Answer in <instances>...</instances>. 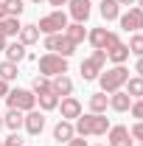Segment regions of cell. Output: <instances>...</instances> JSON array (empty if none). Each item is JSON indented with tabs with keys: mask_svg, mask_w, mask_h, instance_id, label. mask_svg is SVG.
Instances as JSON below:
<instances>
[{
	"mask_svg": "<svg viewBox=\"0 0 143 146\" xmlns=\"http://www.w3.org/2000/svg\"><path fill=\"white\" fill-rule=\"evenodd\" d=\"M73 129H76V135H81V138H87V135H107L109 132V118L107 115H98V112H90V115H79L76 121H73Z\"/></svg>",
	"mask_w": 143,
	"mask_h": 146,
	"instance_id": "1",
	"label": "cell"
},
{
	"mask_svg": "<svg viewBox=\"0 0 143 146\" xmlns=\"http://www.w3.org/2000/svg\"><path fill=\"white\" fill-rule=\"evenodd\" d=\"M126 79H129V70H126L124 65H115V68H109L107 73H101V76H98L101 93H115V90H121V87L126 84Z\"/></svg>",
	"mask_w": 143,
	"mask_h": 146,
	"instance_id": "2",
	"label": "cell"
},
{
	"mask_svg": "<svg viewBox=\"0 0 143 146\" xmlns=\"http://www.w3.org/2000/svg\"><path fill=\"white\" fill-rule=\"evenodd\" d=\"M6 104L9 110H20V112H31L36 107V96L31 90H23V87H14V90H9L6 96Z\"/></svg>",
	"mask_w": 143,
	"mask_h": 146,
	"instance_id": "3",
	"label": "cell"
},
{
	"mask_svg": "<svg viewBox=\"0 0 143 146\" xmlns=\"http://www.w3.org/2000/svg\"><path fill=\"white\" fill-rule=\"evenodd\" d=\"M36 28H39V34H62L65 28H68V14L59 9V11H51V14H45V17L36 23Z\"/></svg>",
	"mask_w": 143,
	"mask_h": 146,
	"instance_id": "4",
	"label": "cell"
},
{
	"mask_svg": "<svg viewBox=\"0 0 143 146\" xmlns=\"http://www.w3.org/2000/svg\"><path fill=\"white\" fill-rule=\"evenodd\" d=\"M39 73L42 76H48V79H54V76H62V73H68V59L59 54H45L39 56Z\"/></svg>",
	"mask_w": 143,
	"mask_h": 146,
	"instance_id": "5",
	"label": "cell"
},
{
	"mask_svg": "<svg viewBox=\"0 0 143 146\" xmlns=\"http://www.w3.org/2000/svg\"><path fill=\"white\" fill-rule=\"evenodd\" d=\"M45 51L48 54H59V56H68L70 54H76V45H73L70 39H68V34L62 31V34H48L45 36Z\"/></svg>",
	"mask_w": 143,
	"mask_h": 146,
	"instance_id": "6",
	"label": "cell"
},
{
	"mask_svg": "<svg viewBox=\"0 0 143 146\" xmlns=\"http://www.w3.org/2000/svg\"><path fill=\"white\" fill-rule=\"evenodd\" d=\"M104 62H107V51H93V56H87V59L81 62V79H84V82L98 79Z\"/></svg>",
	"mask_w": 143,
	"mask_h": 146,
	"instance_id": "7",
	"label": "cell"
},
{
	"mask_svg": "<svg viewBox=\"0 0 143 146\" xmlns=\"http://www.w3.org/2000/svg\"><path fill=\"white\" fill-rule=\"evenodd\" d=\"M118 20H121V28H124V31H132V34H135V31L143 28V9L132 6V9H129L126 14H121Z\"/></svg>",
	"mask_w": 143,
	"mask_h": 146,
	"instance_id": "8",
	"label": "cell"
},
{
	"mask_svg": "<svg viewBox=\"0 0 143 146\" xmlns=\"http://www.w3.org/2000/svg\"><path fill=\"white\" fill-rule=\"evenodd\" d=\"M59 112H62L65 121H76L81 115V101L73 98V96H65V98H59Z\"/></svg>",
	"mask_w": 143,
	"mask_h": 146,
	"instance_id": "9",
	"label": "cell"
},
{
	"mask_svg": "<svg viewBox=\"0 0 143 146\" xmlns=\"http://www.w3.org/2000/svg\"><path fill=\"white\" fill-rule=\"evenodd\" d=\"M23 127H25V132H28V135H39V132L45 129V115H42V110H39V112H36V110L25 112Z\"/></svg>",
	"mask_w": 143,
	"mask_h": 146,
	"instance_id": "10",
	"label": "cell"
},
{
	"mask_svg": "<svg viewBox=\"0 0 143 146\" xmlns=\"http://www.w3.org/2000/svg\"><path fill=\"white\" fill-rule=\"evenodd\" d=\"M107 138H109V146H135L132 143V135H129V129L126 127H109V132H107Z\"/></svg>",
	"mask_w": 143,
	"mask_h": 146,
	"instance_id": "11",
	"label": "cell"
},
{
	"mask_svg": "<svg viewBox=\"0 0 143 146\" xmlns=\"http://www.w3.org/2000/svg\"><path fill=\"white\" fill-rule=\"evenodd\" d=\"M68 6H70L73 23H87V17H90V0H68Z\"/></svg>",
	"mask_w": 143,
	"mask_h": 146,
	"instance_id": "12",
	"label": "cell"
},
{
	"mask_svg": "<svg viewBox=\"0 0 143 146\" xmlns=\"http://www.w3.org/2000/svg\"><path fill=\"white\" fill-rule=\"evenodd\" d=\"M109 107L115 110V112H126V110L132 107V96L126 90H115V93H109Z\"/></svg>",
	"mask_w": 143,
	"mask_h": 146,
	"instance_id": "13",
	"label": "cell"
},
{
	"mask_svg": "<svg viewBox=\"0 0 143 146\" xmlns=\"http://www.w3.org/2000/svg\"><path fill=\"white\" fill-rule=\"evenodd\" d=\"M51 90H54L59 98H65V96L73 93V82L65 76V73H62V76H54V79H51Z\"/></svg>",
	"mask_w": 143,
	"mask_h": 146,
	"instance_id": "14",
	"label": "cell"
},
{
	"mask_svg": "<svg viewBox=\"0 0 143 146\" xmlns=\"http://www.w3.org/2000/svg\"><path fill=\"white\" fill-rule=\"evenodd\" d=\"M36 104H39V110H42V112H51V110H56V107H59V96H56L54 90L36 93Z\"/></svg>",
	"mask_w": 143,
	"mask_h": 146,
	"instance_id": "15",
	"label": "cell"
},
{
	"mask_svg": "<svg viewBox=\"0 0 143 146\" xmlns=\"http://www.w3.org/2000/svg\"><path fill=\"white\" fill-rule=\"evenodd\" d=\"M23 121H25V112H20V110H9L3 115V127H9L11 132H20L23 129Z\"/></svg>",
	"mask_w": 143,
	"mask_h": 146,
	"instance_id": "16",
	"label": "cell"
},
{
	"mask_svg": "<svg viewBox=\"0 0 143 146\" xmlns=\"http://www.w3.org/2000/svg\"><path fill=\"white\" fill-rule=\"evenodd\" d=\"M73 135H76V129H73V121H65V118H62V121L54 127V141H65V143H68Z\"/></svg>",
	"mask_w": 143,
	"mask_h": 146,
	"instance_id": "17",
	"label": "cell"
},
{
	"mask_svg": "<svg viewBox=\"0 0 143 146\" xmlns=\"http://www.w3.org/2000/svg\"><path fill=\"white\" fill-rule=\"evenodd\" d=\"M98 11H101V17L107 20H118L121 17V6H118V0H101V6H98Z\"/></svg>",
	"mask_w": 143,
	"mask_h": 146,
	"instance_id": "18",
	"label": "cell"
},
{
	"mask_svg": "<svg viewBox=\"0 0 143 146\" xmlns=\"http://www.w3.org/2000/svg\"><path fill=\"white\" fill-rule=\"evenodd\" d=\"M107 107H109V96H107V93H93V96H90V112L104 115Z\"/></svg>",
	"mask_w": 143,
	"mask_h": 146,
	"instance_id": "19",
	"label": "cell"
},
{
	"mask_svg": "<svg viewBox=\"0 0 143 146\" xmlns=\"http://www.w3.org/2000/svg\"><path fill=\"white\" fill-rule=\"evenodd\" d=\"M3 54H6V62H14V65H17L20 59H25V45L17 39V42L6 45V51H3Z\"/></svg>",
	"mask_w": 143,
	"mask_h": 146,
	"instance_id": "20",
	"label": "cell"
},
{
	"mask_svg": "<svg viewBox=\"0 0 143 146\" xmlns=\"http://www.w3.org/2000/svg\"><path fill=\"white\" fill-rule=\"evenodd\" d=\"M107 59H109V62H115V65H124L126 59H129V45L118 42L115 48H109V51H107Z\"/></svg>",
	"mask_w": 143,
	"mask_h": 146,
	"instance_id": "21",
	"label": "cell"
},
{
	"mask_svg": "<svg viewBox=\"0 0 143 146\" xmlns=\"http://www.w3.org/2000/svg\"><path fill=\"white\" fill-rule=\"evenodd\" d=\"M107 34H109L107 28H93L87 34V39H90V45H93L95 51H104V48H107Z\"/></svg>",
	"mask_w": 143,
	"mask_h": 146,
	"instance_id": "22",
	"label": "cell"
},
{
	"mask_svg": "<svg viewBox=\"0 0 143 146\" xmlns=\"http://www.w3.org/2000/svg\"><path fill=\"white\" fill-rule=\"evenodd\" d=\"M65 34H68V39H70L73 45L84 42V36H87V31H84V23H73V25H68V28H65Z\"/></svg>",
	"mask_w": 143,
	"mask_h": 146,
	"instance_id": "23",
	"label": "cell"
},
{
	"mask_svg": "<svg viewBox=\"0 0 143 146\" xmlns=\"http://www.w3.org/2000/svg\"><path fill=\"white\" fill-rule=\"evenodd\" d=\"M17 36H20L23 45H34V42H39V28L36 25H23Z\"/></svg>",
	"mask_w": 143,
	"mask_h": 146,
	"instance_id": "24",
	"label": "cell"
},
{
	"mask_svg": "<svg viewBox=\"0 0 143 146\" xmlns=\"http://www.w3.org/2000/svg\"><path fill=\"white\" fill-rule=\"evenodd\" d=\"M126 93L138 101V98H143V76H135V79H126Z\"/></svg>",
	"mask_w": 143,
	"mask_h": 146,
	"instance_id": "25",
	"label": "cell"
},
{
	"mask_svg": "<svg viewBox=\"0 0 143 146\" xmlns=\"http://www.w3.org/2000/svg\"><path fill=\"white\" fill-rule=\"evenodd\" d=\"M20 28H23V25H20V17H6L3 20V34L6 36H17Z\"/></svg>",
	"mask_w": 143,
	"mask_h": 146,
	"instance_id": "26",
	"label": "cell"
},
{
	"mask_svg": "<svg viewBox=\"0 0 143 146\" xmlns=\"http://www.w3.org/2000/svg\"><path fill=\"white\" fill-rule=\"evenodd\" d=\"M0 79L3 82H14L17 79V65L14 62H0Z\"/></svg>",
	"mask_w": 143,
	"mask_h": 146,
	"instance_id": "27",
	"label": "cell"
},
{
	"mask_svg": "<svg viewBox=\"0 0 143 146\" xmlns=\"http://www.w3.org/2000/svg\"><path fill=\"white\" fill-rule=\"evenodd\" d=\"M126 45H129V54H135V56H143V34H132Z\"/></svg>",
	"mask_w": 143,
	"mask_h": 146,
	"instance_id": "28",
	"label": "cell"
},
{
	"mask_svg": "<svg viewBox=\"0 0 143 146\" xmlns=\"http://www.w3.org/2000/svg\"><path fill=\"white\" fill-rule=\"evenodd\" d=\"M23 3H25V0H3V6H6L9 17H20V14H23V9H25Z\"/></svg>",
	"mask_w": 143,
	"mask_h": 146,
	"instance_id": "29",
	"label": "cell"
},
{
	"mask_svg": "<svg viewBox=\"0 0 143 146\" xmlns=\"http://www.w3.org/2000/svg\"><path fill=\"white\" fill-rule=\"evenodd\" d=\"M45 90H51V79H48V76H42V73H39V76H36L34 79V84H31V93H45Z\"/></svg>",
	"mask_w": 143,
	"mask_h": 146,
	"instance_id": "30",
	"label": "cell"
},
{
	"mask_svg": "<svg viewBox=\"0 0 143 146\" xmlns=\"http://www.w3.org/2000/svg\"><path fill=\"white\" fill-rule=\"evenodd\" d=\"M132 118H138V121H143V98H138V101H132Z\"/></svg>",
	"mask_w": 143,
	"mask_h": 146,
	"instance_id": "31",
	"label": "cell"
},
{
	"mask_svg": "<svg viewBox=\"0 0 143 146\" xmlns=\"http://www.w3.org/2000/svg\"><path fill=\"white\" fill-rule=\"evenodd\" d=\"M129 135H132V141H140V143H143V121H138L135 127L129 129Z\"/></svg>",
	"mask_w": 143,
	"mask_h": 146,
	"instance_id": "32",
	"label": "cell"
},
{
	"mask_svg": "<svg viewBox=\"0 0 143 146\" xmlns=\"http://www.w3.org/2000/svg\"><path fill=\"white\" fill-rule=\"evenodd\" d=\"M3 146H23V138H20V132H11V135L3 141Z\"/></svg>",
	"mask_w": 143,
	"mask_h": 146,
	"instance_id": "33",
	"label": "cell"
},
{
	"mask_svg": "<svg viewBox=\"0 0 143 146\" xmlns=\"http://www.w3.org/2000/svg\"><path fill=\"white\" fill-rule=\"evenodd\" d=\"M118 42H121V39H118V34H115V31H109V34H107V48H104V51H109V48H115Z\"/></svg>",
	"mask_w": 143,
	"mask_h": 146,
	"instance_id": "34",
	"label": "cell"
},
{
	"mask_svg": "<svg viewBox=\"0 0 143 146\" xmlns=\"http://www.w3.org/2000/svg\"><path fill=\"white\" fill-rule=\"evenodd\" d=\"M68 146H87V141H84L81 135H73L70 141H68Z\"/></svg>",
	"mask_w": 143,
	"mask_h": 146,
	"instance_id": "35",
	"label": "cell"
},
{
	"mask_svg": "<svg viewBox=\"0 0 143 146\" xmlns=\"http://www.w3.org/2000/svg\"><path fill=\"white\" fill-rule=\"evenodd\" d=\"M6 45H9V42H6V34H3V20H0V54L6 51Z\"/></svg>",
	"mask_w": 143,
	"mask_h": 146,
	"instance_id": "36",
	"label": "cell"
},
{
	"mask_svg": "<svg viewBox=\"0 0 143 146\" xmlns=\"http://www.w3.org/2000/svg\"><path fill=\"white\" fill-rule=\"evenodd\" d=\"M6 96H9V82L0 79V98H6Z\"/></svg>",
	"mask_w": 143,
	"mask_h": 146,
	"instance_id": "37",
	"label": "cell"
},
{
	"mask_svg": "<svg viewBox=\"0 0 143 146\" xmlns=\"http://www.w3.org/2000/svg\"><path fill=\"white\" fill-rule=\"evenodd\" d=\"M135 73H140V76H143V56H138V65H135Z\"/></svg>",
	"mask_w": 143,
	"mask_h": 146,
	"instance_id": "38",
	"label": "cell"
},
{
	"mask_svg": "<svg viewBox=\"0 0 143 146\" xmlns=\"http://www.w3.org/2000/svg\"><path fill=\"white\" fill-rule=\"evenodd\" d=\"M6 17H9V11H6V6L0 3V20H6Z\"/></svg>",
	"mask_w": 143,
	"mask_h": 146,
	"instance_id": "39",
	"label": "cell"
},
{
	"mask_svg": "<svg viewBox=\"0 0 143 146\" xmlns=\"http://www.w3.org/2000/svg\"><path fill=\"white\" fill-rule=\"evenodd\" d=\"M48 3H51V6H65L68 0H48Z\"/></svg>",
	"mask_w": 143,
	"mask_h": 146,
	"instance_id": "40",
	"label": "cell"
},
{
	"mask_svg": "<svg viewBox=\"0 0 143 146\" xmlns=\"http://www.w3.org/2000/svg\"><path fill=\"white\" fill-rule=\"evenodd\" d=\"M135 0H118V6H132Z\"/></svg>",
	"mask_w": 143,
	"mask_h": 146,
	"instance_id": "41",
	"label": "cell"
},
{
	"mask_svg": "<svg viewBox=\"0 0 143 146\" xmlns=\"http://www.w3.org/2000/svg\"><path fill=\"white\" fill-rule=\"evenodd\" d=\"M135 3H138V9H143V0H135Z\"/></svg>",
	"mask_w": 143,
	"mask_h": 146,
	"instance_id": "42",
	"label": "cell"
},
{
	"mask_svg": "<svg viewBox=\"0 0 143 146\" xmlns=\"http://www.w3.org/2000/svg\"><path fill=\"white\" fill-rule=\"evenodd\" d=\"M0 129H3V115H0Z\"/></svg>",
	"mask_w": 143,
	"mask_h": 146,
	"instance_id": "43",
	"label": "cell"
},
{
	"mask_svg": "<svg viewBox=\"0 0 143 146\" xmlns=\"http://www.w3.org/2000/svg\"><path fill=\"white\" fill-rule=\"evenodd\" d=\"M31 3H42V0H31Z\"/></svg>",
	"mask_w": 143,
	"mask_h": 146,
	"instance_id": "44",
	"label": "cell"
},
{
	"mask_svg": "<svg viewBox=\"0 0 143 146\" xmlns=\"http://www.w3.org/2000/svg\"><path fill=\"white\" fill-rule=\"evenodd\" d=\"M95 146H104V143H95Z\"/></svg>",
	"mask_w": 143,
	"mask_h": 146,
	"instance_id": "45",
	"label": "cell"
},
{
	"mask_svg": "<svg viewBox=\"0 0 143 146\" xmlns=\"http://www.w3.org/2000/svg\"><path fill=\"white\" fill-rule=\"evenodd\" d=\"M0 146H3V141H0Z\"/></svg>",
	"mask_w": 143,
	"mask_h": 146,
	"instance_id": "46",
	"label": "cell"
},
{
	"mask_svg": "<svg viewBox=\"0 0 143 146\" xmlns=\"http://www.w3.org/2000/svg\"><path fill=\"white\" fill-rule=\"evenodd\" d=\"M138 146H143V143H138Z\"/></svg>",
	"mask_w": 143,
	"mask_h": 146,
	"instance_id": "47",
	"label": "cell"
},
{
	"mask_svg": "<svg viewBox=\"0 0 143 146\" xmlns=\"http://www.w3.org/2000/svg\"><path fill=\"white\" fill-rule=\"evenodd\" d=\"M0 3H3V0H0Z\"/></svg>",
	"mask_w": 143,
	"mask_h": 146,
	"instance_id": "48",
	"label": "cell"
}]
</instances>
